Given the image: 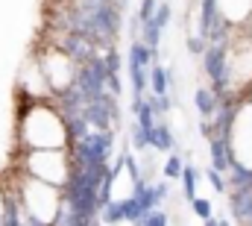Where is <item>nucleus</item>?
<instances>
[{"instance_id": "nucleus-1", "label": "nucleus", "mask_w": 252, "mask_h": 226, "mask_svg": "<svg viewBox=\"0 0 252 226\" xmlns=\"http://www.w3.org/2000/svg\"><path fill=\"white\" fill-rule=\"evenodd\" d=\"M15 138L21 150H64L70 147L67 123L53 97H30L18 106Z\"/></svg>"}, {"instance_id": "nucleus-2", "label": "nucleus", "mask_w": 252, "mask_h": 226, "mask_svg": "<svg viewBox=\"0 0 252 226\" xmlns=\"http://www.w3.org/2000/svg\"><path fill=\"white\" fill-rule=\"evenodd\" d=\"M15 168H21L24 173L35 176L47 185L64 188L70 179V153H67V147L64 150H21Z\"/></svg>"}, {"instance_id": "nucleus-3", "label": "nucleus", "mask_w": 252, "mask_h": 226, "mask_svg": "<svg viewBox=\"0 0 252 226\" xmlns=\"http://www.w3.org/2000/svg\"><path fill=\"white\" fill-rule=\"evenodd\" d=\"M205 147H208V168L220 170L223 176L229 173L232 168V162H235V153H232V144H229V138H208L205 141Z\"/></svg>"}, {"instance_id": "nucleus-4", "label": "nucleus", "mask_w": 252, "mask_h": 226, "mask_svg": "<svg viewBox=\"0 0 252 226\" xmlns=\"http://www.w3.org/2000/svg\"><path fill=\"white\" fill-rule=\"evenodd\" d=\"M150 150H156V153H176L173 129H170L164 120H158V123L153 126V132H150Z\"/></svg>"}, {"instance_id": "nucleus-5", "label": "nucleus", "mask_w": 252, "mask_h": 226, "mask_svg": "<svg viewBox=\"0 0 252 226\" xmlns=\"http://www.w3.org/2000/svg\"><path fill=\"white\" fill-rule=\"evenodd\" d=\"M132 114H135V126L144 132H153V126L158 123V117L153 112V106L147 103V97H132Z\"/></svg>"}, {"instance_id": "nucleus-6", "label": "nucleus", "mask_w": 252, "mask_h": 226, "mask_svg": "<svg viewBox=\"0 0 252 226\" xmlns=\"http://www.w3.org/2000/svg\"><path fill=\"white\" fill-rule=\"evenodd\" d=\"M150 94H153V97H167V94H173V91H170L167 68H164L161 62H153V65H150Z\"/></svg>"}, {"instance_id": "nucleus-7", "label": "nucleus", "mask_w": 252, "mask_h": 226, "mask_svg": "<svg viewBox=\"0 0 252 226\" xmlns=\"http://www.w3.org/2000/svg\"><path fill=\"white\" fill-rule=\"evenodd\" d=\"M193 106H196V112H199V117H214V112H217V94L208 88V85H196L193 88Z\"/></svg>"}, {"instance_id": "nucleus-8", "label": "nucleus", "mask_w": 252, "mask_h": 226, "mask_svg": "<svg viewBox=\"0 0 252 226\" xmlns=\"http://www.w3.org/2000/svg\"><path fill=\"white\" fill-rule=\"evenodd\" d=\"M0 226H21V221H18V209H15L12 200H9L3 173H0Z\"/></svg>"}, {"instance_id": "nucleus-9", "label": "nucleus", "mask_w": 252, "mask_h": 226, "mask_svg": "<svg viewBox=\"0 0 252 226\" xmlns=\"http://www.w3.org/2000/svg\"><path fill=\"white\" fill-rule=\"evenodd\" d=\"M179 182H182V197L185 200H193L196 197V185H199V170L193 168L190 162H185V168H182V176H179Z\"/></svg>"}, {"instance_id": "nucleus-10", "label": "nucleus", "mask_w": 252, "mask_h": 226, "mask_svg": "<svg viewBox=\"0 0 252 226\" xmlns=\"http://www.w3.org/2000/svg\"><path fill=\"white\" fill-rule=\"evenodd\" d=\"M100 221H103L106 226L126 224V221H124V200H109V203L100 209Z\"/></svg>"}, {"instance_id": "nucleus-11", "label": "nucleus", "mask_w": 252, "mask_h": 226, "mask_svg": "<svg viewBox=\"0 0 252 226\" xmlns=\"http://www.w3.org/2000/svg\"><path fill=\"white\" fill-rule=\"evenodd\" d=\"M182 168H185V159H182L179 153H167V159H164V165H161V179L176 182V179L182 176Z\"/></svg>"}, {"instance_id": "nucleus-12", "label": "nucleus", "mask_w": 252, "mask_h": 226, "mask_svg": "<svg viewBox=\"0 0 252 226\" xmlns=\"http://www.w3.org/2000/svg\"><path fill=\"white\" fill-rule=\"evenodd\" d=\"M132 226H170V215L164 209H153V212H147L141 221H135Z\"/></svg>"}, {"instance_id": "nucleus-13", "label": "nucleus", "mask_w": 252, "mask_h": 226, "mask_svg": "<svg viewBox=\"0 0 252 226\" xmlns=\"http://www.w3.org/2000/svg\"><path fill=\"white\" fill-rule=\"evenodd\" d=\"M190 212H193L199 221H208V218H214V203H211L208 197H193V200H190Z\"/></svg>"}, {"instance_id": "nucleus-14", "label": "nucleus", "mask_w": 252, "mask_h": 226, "mask_svg": "<svg viewBox=\"0 0 252 226\" xmlns=\"http://www.w3.org/2000/svg\"><path fill=\"white\" fill-rule=\"evenodd\" d=\"M170 15H173V9H170V3H167V0H161V3L156 6V15H153L150 21H153V24H156V27H158V30L164 33V27L170 24Z\"/></svg>"}, {"instance_id": "nucleus-15", "label": "nucleus", "mask_w": 252, "mask_h": 226, "mask_svg": "<svg viewBox=\"0 0 252 226\" xmlns=\"http://www.w3.org/2000/svg\"><path fill=\"white\" fill-rule=\"evenodd\" d=\"M202 176H205V179L211 182V188H214L217 194H226V191H229V182H226V176H223L220 170H214V168H205V170H202Z\"/></svg>"}, {"instance_id": "nucleus-16", "label": "nucleus", "mask_w": 252, "mask_h": 226, "mask_svg": "<svg viewBox=\"0 0 252 226\" xmlns=\"http://www.w3.org/2000/svg\"><path fill=\"white\" fill-rule=\"evenodd\" d=\"M132 150L147 153V150H150V132H144V129L132 126Z\"/></svg>"}, {"instance_id": "nucleus-17", "label": "nucleus", "mask_w": 252, "mask_h": 226, "mask_svg": "<svg viewBox=\"0 0 252 226\" xmlns=\"http://www.w3.org/2000/svg\"><path fill=\"white\" fill-rule=\"evenodd\" d=\"M156 6H158V0H141V6H138V18H135V21H150V18L156 15Z\"/></svg>"}, {"instance_id": "nucleus-18", "label": "nucleus", "mask_w": 252, "mask_h": 226, "mask_svg": "<svg viewBox=\"0 0 252 226\" xmlns=\"http://www.w3.org/2000/svg\"><path fill=\"white\" fill-rule=\"evenodd\" d=\"M205 44H208V41H205V38H199V36L193 33V36L188 38V53H193V56H202V50H205Z\"/></svg>"}, {"instance_id": "nucleus-19", "label": "nucleus", "mask_w": 252, "mask_h": 226, "mask_svg": "<svg viewBox=\"0 0 252 226\" xmlns=\"http://www.w3.org/2000/svg\"><path fill=\"white\" fill-rule=\"evenodd\" d=\"M202 226H220V221L217 218H208V221H202Z\"/></svg>"}, {"instance_id": "nucleus-20", "label": "nucleus", "mask_w": 252, "mask_h": 226, "mask_svg": "<svg viewBox=\"0 0 252 226\" xmlns=\"http://www.w3.org/2000/svg\"><path fill=\"white\" fill-rule=\"evenodd\" d=\"M217 221H220V226H232L229 221H226V218H217Z\"/></svg>"}, {"instance_id": "nucleus-21", "label": "nucleus", "mask_w": 252, "mask_h": 226, "mask_svg": "<svg viewBox=\"0 0 252 226\" xmlns=\"http://www.w3.org/2000/svg\"><path fill=\"white\" fill-rule=\"evenodd\" d=\"M247 226H252V224H247Z\"/></svg>"}]
</instances>
